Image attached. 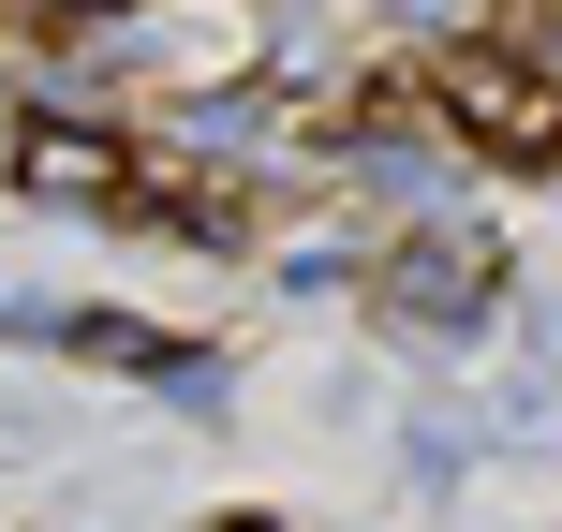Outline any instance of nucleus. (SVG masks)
<instances>
[{
    "label": "nucleus",
    "instance_id": "obj_2",
    "mask_svg": "<svg viewBox=\"0 0 562 532\" xmlns=\"http://www.w3.org/2000/svg\"><path fill=\"white\" fill-rule=\"evenodd\" d=\"M445 104L474 118L488 148H518V163L562 148V75H518V59H474V45H459V59H445Z\"/></svg>",
    "mask_w": 562,
    "mask_h": 532
},
{
    "label": "nucleus",
    "instance_id": "obj_1",
    "mask_svg": "<svg viewBox=\"0 0 562 532\" xmlns=\"http://www.w3.org/2000/svg\"><path fill=\"white\" fill-rule=\"evenodd\" d=\"M488 296H504L488 223H415V237H385V252H370V310H385V326H415V340H474Z\"/></svg>",
    "mask_w": 562,
    "mask_h": 532
},
{
    "label": "nucleus",
    "instance_id": "obj_5",
    "mask_svg": "<svg viewBox=\"0 0 562 532\" xmlns=\"http://www.w3.org/2000/svg\"><path fill=\"white\" fill-rule=\"evenodd\" d=\"M548 75H562V30H548Z\"/></svg>",
    "mask_w": 562,
    "mask_h": 532
},
{
    "label": "nucleus",
    "instance_id": "obj_4",
    "mask_svg": "<svg viewBox=\"0 0 562 532\" xmlns=\"http://www.w3.org/2000/svg\"><path fill=\"white\" fill-rule=\"evenodd\" d=\"M0 15H15V30H59V15H89V0H0Z\"/></svg>",
    "mask_w": 562,
    "mask_h": 532
},
{
    "label": "nucleus",
    "instance_id": "obj_3",
    "mask_svg": "<svg viewBox=\"0 0 562 532\" xmlns=\"http://www.w3.org/2000/svg\"><path fill=\"white\" fill-rule=\"evenodd\" d=\"M15 193H45V207H119V193H134V163H119V134L30 118V134H15Z\"/></svg>",
    "mask_w": 562,
    "mask_h": 532
}]
</instances>
